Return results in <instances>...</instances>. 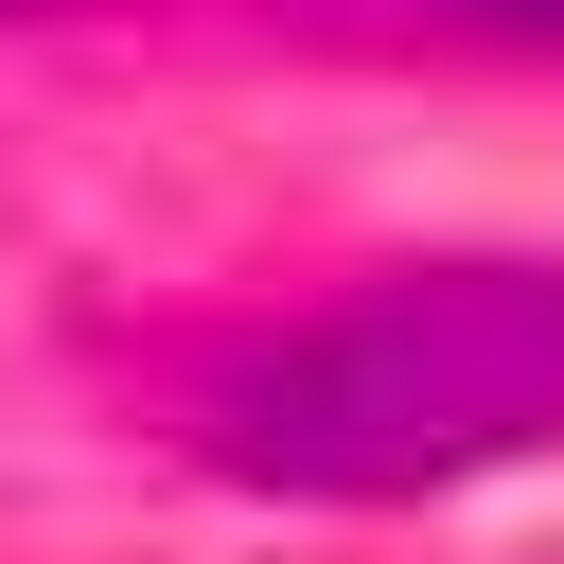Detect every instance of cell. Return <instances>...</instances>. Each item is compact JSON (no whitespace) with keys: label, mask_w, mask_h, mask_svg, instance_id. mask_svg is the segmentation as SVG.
<instances>
[{"label":"cell","mask_w":564,"mask_h":564,"mask_svg":"<svg viewBox=\"0 0 564 564\" xmlns=\"http://www.w3.org/2000/svg\"><path fill=\"white\" fill-rule=\"evenodd\" d=\"M564 441V264H388L212 388V458L264 494H441Z\"/></svg>","instance_id":"cell-1"},{"label":"cell","mask_w":564,"mask_h":564,"mask_svg":"<svg viewBox=\"0 0 564 564\" xmlns=\"http://www.w3.org/2000/svg\"><path fill=\"white\" fill-rule=\"evenodd\" d=\"M423 18H458V35H529V53H564V0H423Z\"/></svg>","instance_id":"cell-2"},{"label":"cell","mask_w":564,"mask_h":564,"mask_svg":"<svg viewBox=\"0 0 564 564\" xmlns=\"http://www.w3.org/2000/svg\"><path fill=\"white\" fill-rule=\"evenodd\" d=\"M0 18H35V0H0Z\"/></svg>","instance_id":"cell-3"}]
</instances>
